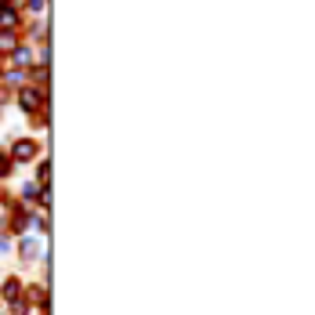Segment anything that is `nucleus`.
<instances>
[{"instance_id":"obj_8","label":"nucleus","mask_w":315,"mask_h":315,"mask_svg":"<svg viewBox=\"0 0 315 315\" xmlns=\"http://www.w3.org/2000/svg\"><path fill=\"white\" fill-rule=\"evenodd\" d=\"M4 174H11V156H0V178Z\"/></svg>"},{"instance_id":"obj_4","label":"nucleus","mask_w":315,"mask_h":315,"mask_svg":"<svg viewBox=\"0 0 315 315\" xmlns=\"http://www.w3.org/2000/svg\"><path fill=\"white\" fill-rule=\"evenodd\" d=\"M15 22H18V15L7 11V7H0V25H4V29H15Z\"/></svg>"},{"instance_id":"obj_11","label":"nucleus","mask_w":315,"mask_h":315,"mask_svg":"<svg viewBox=\"0 0 315 315\" xmlns=\"http://www.w3.org/2000/svg\"><path fill=\"white\" fill-rule=\"evenodd\" d=\"M0 7H4V0H0Z\"/></svg>"},{"instance_id":"obj_2","label":"nucleus","mask_w":315,"mask_h":315,"mask_svg":"<svg viewBox=\"0 0 315 315\" xmlns=\"http://www.w3.org/2000/svg\"><path fill=\"white\" fill-rule=\"evenodd\" d=\"M36 250H40V246H36V239H22V261H33Z\"/></svg>"},{"instance_id":"obj_7","label":"nucleus","mask_w":315,"mask_h":315,"mask_svg":"<svg viewBox=\"0 0 315 315\" xmlns=\"http://www.w3.org/2000/svg\"><path fill=\"white\" fill-rule=\"evenodd\" d=\"M15 62H18V66H25V62H29V51H25V48H15Z\"/></svg>"},{"instance_id":"obj_10","label":"nucleus","mask_w":315,"mask_h":315,"mask_svg":"<svg viewBox=\"0 0 315 315\" xmlns=\"http://www.w3.org/2000/svg\"><path fill=\"white\" fill-rule=\"evenodd\" d=\"M29 7H33V11H36V7H44V0H29Z\"/></svg>"},{"instance_id":"obj_6","label":"nucleus","mask_w":315,"mask_h":315,"mask_svg":"<svg viewBox=\"0 0 315 315\" xmlns=\"http://www.w3.org/2000/svg\"><path fill=\"white\" fill-rule=\"evenodd\" d=\"M15 48V33H0V51H11Z\"/></svg>"},{"instance_id":"obj_9","label":"nucleus","mask_w":315,"mask_h":315,"mask_svg":"<svg viewBox=\"0 0 315 315\" xmlns=\"http://www.w3.org/2000/svg\"><path fill=\"white\" fill-rule=\"evenodd\" d=\"M4 101H7V87H0V105H4Z\"/></svg>"},{"instance_id":"obj_3","label":"nucleus","mask_w":315,"mask_h":315,"mask_svg":"<svg viewBox=\"0 0 315 315\" xmlns=\"http://www.w3.org/2000/svg\"><path fill=\"white\" fill-rule=\"evenodd\" d=\"M18 293H22V283H18V279H7V283H4V297H7V301H15Z\"/></svg>"},{"instance_id":"obj_1","label":"nucleus","mask_w":315,"mask_h":315,"mask_svg":"<svg viewBox=\"0 0 315 315\" xmlns=\"http://www.w3.org/2000/svg\"><path fill=\"white\" fill-rule=\"evenodd\" d=\"M33 156H36V142H29V138L11 145V160H33Z\"/></svg>"},{"instance_id":"obj_5","label":"nucleus","mask_w":315,"mask_h":315,"mask_svg":"<svg viewBox=\"0 0 315 315\" xmlns=\"http://www.w3.org/2000/svg\"><path fill=\"white\" fill-rule=\"evenodd\" d=\"M36 101H40L36 91H22V109H36Z\"/></svg>"}]
</instances>
